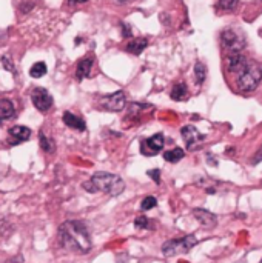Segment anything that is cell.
<instances>
[{
    "instance_id": "12",
    "label": "cell",
    "mask_w": 262,
    "mask_h": 263,
    "mask_svg": "<svg viewBox=\"0 0 262 263\" xmlns=\"http://www.w3.org/2000/svg\"><path fill=\"white\" fill-rule=\"evenodd\" d=\"M8 135H10L11 143L17 145V143L26 142V140L31 137V130L26 128V126L17 125V126H13V128L8 130Z\"/></svg>"
},
{
    "instance_id": "6",
    "label": "cell",
    "mask_w": 262,
    "mask_h": 263,
    "mask_svg": "<svg viewBox=\"0 0 262 263\" xmlns=\"http://www.w3.org/2000/svg\"><path fill=\"white\" fill-rule=\"evenodd\" d=\"M31 102H33L35 110H39L40 113L50 111L52 103H54L52 96H51L45 88H34V89H33V93H31Z\"/></svg>"
},
{
    "instance_id": "16",
    "label": "cell",
    "mask_w": 262,
    "mask_h": 263,
    "mask_svg": "<svg viewBox=\"0 0 262 263\" xmlns=\"http://www.w3.org/2000/svg\"><path fill=\"white\" fill-rule=\"evenodd\" d=\"M91 66H93V59H91V57L80 59L79 63H77L76 77H77L79 80H84L85 77H88L89 72H91Z\"/></svg>"
},
{
    "instance_id": "29",
    "label": "cell",
    "mask_w": 262,
    "mask_h": 263,
    "mask_svg": "<svg viewBox=\"0 0 262 263\" xmlns=\"http://www.w3.org/2000/svg\"><path fill=\"white\" fill-rule=\"evenodd\" d=\"M261 152H262V151H261ZM261 160H262V154H259V156H258V157H256L255 160H253V163H259Z\"/></svg>"
},
{
    "instance_id": "28",
    "label": "cell",
    "mask_w": 262,
    "mask_h": 263,
    "mask_svg": "<svg viewBox=\"0 0 262 263\" xmlns=\"http://www.w3.org/2000/svg\"><path fill=\"white\" fill-rule=\"evenodd\" d=\"M85 2H88V0H70L71 5H79V3H85Z\"/></svg>"
},
{
    "instance_id": "20",
    "label": "cell",
    "mask_w": 262,
    "mask_h": 263,
    "mask_svg": "<svg viewBox=\"0 0 262 263\" xmlns=\"http://www.w3.org/2000/svg\"><path fill=\"white\" fill-rule=\"evenodd\" d=\"M47 72H48V68L43 62H35L34 65L30 68V76L33 79H40L47 74Z\"/></svg>"
},
{
    "instance_id": "21",
    "label": "cell",
    "mask_w": 262,
    "mask_h": 263,
    "mask_svg": "<svg viewBox=\"0 0 262 263\" xmlns=\"http://www.w3.org/2000/svg\"><path fill=\"white\" fill-rule=\"evenodd\" d=\"M207 77V68L202 62H197L194 65V79H196V83L197 85H202L205 82Z\"/></svg>"
},
{
    "instance_id": "8",
    "label": "cell",
    "mask_w": 262,
    "mask_h": 263,
    "mask_svg": "<svg viewBox=\"0 0 262 263\" xmlns=\"http://www.w3.org/2000/svg\"><path fill=\"white\" fill-rule=\"evenodd\" d=\"M125 103H126V97H125L123 91H116L114 94L105 96L101 100L102 108H105L106 111H113V113L122 111L125 108Z\"/></svg>"
},
{
    "instance_id": "13",
    "label": "cell",
    "mask_w": 262,
    "mask_h": 263,
    "mask_svg": "<svg viewBox=\"0 0 262 263\" xmlns=\"http://www.w3.org/2000/svg\"><path fill=\"white\" fill-rule=\"evenodd\" d=\"M63 123H65L68 128L71 130H76V131H85L87 130V123L84 122V119H80L79 115L73 114V113H63Z\"/></svg>"
},
{
    "instance_id": "7",
    "label": "cell",
    "mask_w": 262,
    "mask_h": 263,
    "mask_svg": "<svg viewBox=\"0 0 262 263\" xmlns=\"http://www.w3.org/2000/svg\"><path fill=\"white\" fill-rule=\"evenodd\" d=\"M164 145H165L164 134L157 132V134L151 135V137L140 142V152L143 154V156H156L157 152L162 151Z\"/></svg>"
},
{
    "instance_id": "23",
    "label": "cell",
    "mask_w": 262,
    "mask_h": 263,
    "mask_svg": "<svg viewBox=\"0 0 262 263\" xmlns=\"http://www.w3.org/2000/svg\"><path fill=\"white\" fill-rule=\"evenodd\" d=\"M238 3L239 0H218V8L222 11H233Z\"/></svg>"
},
{
    "instance_id": "27",
    "label": "cell",
    "mask_w": 262,
    "mask_h": 263,
    "mask_svg": "<svg viewBox=\"0 0 262 263\" xmlns=\"http://www.w3.org/2000/svg\"><path fill=\"white\" fill-rule=\"evenodd\" d=\"M122 33L125 37H131V31H130V26L126 23H122Z\"/></svg>"
},
{
    "instance_id": "25",
    "label": "cell",
    "mask_w": 262,
    "mask_h": 263,
    "mask_svg": "<svg viewBox=\"0 0 262 263\" xmlns=\"http://www.w3.org/2000/svg\"><path fill=\"white\" fill-rule=\"evenodd\" d=\"M2 65L5 66V69L11 71V74H16V66H14V63H11L10 57L3 56V57H2Z\"/></svg>"
},
{
    "instance_id": "26",
    "label": "cell",
    "mask_w": 262,
    "mask_h": 263,
    "mask_svg": "<svg viewBox=\"0 0 262 263\" xmlns=\"http://www.w3.org/2000/svg\"><path fill=\"white\" fill-rule=\"evenodd\" d=\"M147 174H148V177L153 179V182H155L156 185L160 183V169H150Z\"/></svg>"
},
{
    "instance_id": "15",
    "label": "cell",
    "mask_w": 262,
    "mask_h": 263,
    "mask_svg": "<svg viewBox=\"0 0 262 263\" xmlns=\"http://www.w3.org/2000/svg\"><path fill=\"white\" fill-rule=\"evenodd\" d=\"M14 113H16L14 103L11 100H8V99H2L0 100V123L10 120L14 115Z\"/></svg>"
},
{
    "instance_id": "5",
    "label": "cell",
    "mask_w": 262,
    "mask_h": 263,
    "mask_svg": "<svg viewBox=\"0 0 262 263\" xmlns=\"http://www.w3.org/2000/svg\"><path fill=\"white\" fill-rule=\"evenodd\" d=\"M221 43L222 47L228 51V54L242 52L244 47H245V37L231 28H227L221 34Z\"/></svg>"
},
{
    "instance_id": "31",
    "label": "cell",
    "mask_w": 262,
    "mask_h": 263,
    "mask_svg": "<svg viewBox=\"0 0 262 263\" xmlns=\"http://www.w3.org/2000/svg\"><path fill=\"white\" fill-rule=\"evenodd\" d=\"M261 2H262V0H261Z\"/></svg>"
},
{
    "instance_id": "1",
    "label": "cell",
    "mask_w": 262,
    "mask_h": 263,
    "mask_svg": "<svg viewBox=\"0 0 262 263\" xmlns=\"http://www.w3.org/2000/svg\"><path fill=\"white\" fill-rule=\"evenodd\" d=\"M59 239L63 248L76 254H88L93 247L87 225L80 220L63 222L59 228Z\"/></svg>"
},
{
    "instance_id": "3",
    "label": "cell",
    "mask_w": 262,
    "mask_h": 263,
    "mask_svg": "<svg viewBox=\"0 0 262 263\" xmlns=\"http://www.w3.org/2000/svg\"><path fill=\"white\" fill-rule=\"evenodd\" d=\"M262 80V69L259 68V65L256 63H250L244 68L238 77H236V85L238 89L242 93H251L259 86Z\"/></svg>"
},
{
    "instance_id": "2",
    "label": "cell",
    "mask_w": 262,
    "mask_h": 263,
    "mask_svg": "<svg viewBox=\"0 0 262 263\" xmlns=\"http://www.w3.org/2000/svg\"><path fill=\"white\" fill-rule=\"evenodd\" d=\"M82 186L88 193H99V191H101L104 194L116 197V196H119V194L123 193L125 182L119 176L111 174V172L101 171V172H96V174H93L88 182L82 183Z\"/></svg>"
},
{
    "instance_id": "19",
    "label": "cell",
    "mask_w": 262,
    "mask_h": 263,
    "mask_svg": "<svg viewBox=\"0 0 262 263\" xmlns=\"http://www.w3.org/2000/svg\"><path fill=\"white\" fill-rule=\"evenodd\" d=\"M185 156V152L182 148H175V149H170L164 152V159L170 163H177L179 160H182Z\"/></svg>"
},
{
    "instance_id": "30",
    "label": "cell",
    "mask_w": 262,
    "mask_h": 263,
    "mask_svg": "<svg viewBox=\"0 0 262 263\" xmlns=\"http://www.w3.org/2000/svg\"><path fill=\"white\" fill-rule=\"evenodd\" d=\"M259 263H262V260H261V262H259Z\"/></svg>"
},
{
    "instance_id": "11",
    "label": "cell",
    "mask_w": 262,
    "mask_h": 263,
    "mask_svg": "<svg viewBox=\"0 0 262 263\" xmlns=\"http://www.w3.org/2000/svg\"><path fill=\"white\" fill-rule=\"evenodd\" d=\"M193 215L202 226H205V228H214L216 223H218V217L210 211L202 210V208H196V210H193Z\"/></svg>"
},
{
    "instance_id": "14",
    "label": "cell",
    "mask_w": 262,
    "mask_h": 263,
    "mask_svg": "<svg viewBox=\"0 0 262 263\" xmlns=\"http://www.w3.org/2000/svg\"><path fill=\"white\" fill-rule=\"evenodd\" d=\"M148 47V39L145 37H136L133 39L128 45H126V52L133 54V56H140V54L143 52V49H145Z\"/></svg>"
},
{
    "instance_id": "9",
    "label": "cell",
    "mask_w": 262,
    "mask_h": 263,
    "mask_svg": "<svg viewBox=\"0 0 262 263\" xmlns=\"http://www.w3.org/2000/svg\"><path fill=\"white\" fill-rule=\"evenodd\" d=\"M180 134H182V137H184V142H185V145H187V149H190V151L196 149V148L204 142V139H205V135L201 134V132L197 131L194 126H192V125L184 126V128L180 130Z\"/></svg>"
},
{
    "instance_id": "10",
    "label": "cell",
    "mask_w": 262,
    "mask_h": 263,
    "mask_svg": "<svg viewBox=\"0 0 262 263\" xmlns=\"http://www.w3.org/2000/svg\"><path fill=\"white\" fill-rule=\"evenodd\" d=\"M227 65H228V71L230 72L239 74V72L248 65V60L242 56V52H233V54H228Z\"/></svg>"
},
{
    "instance_id": "18",
    "label": "cell",
    "mask_w": 262,
    "mask_h": 263,
    "mask_svg": "<svg viewBox=\"0 0 262 263\" xmlns=\"http://www.w3.org/2000/svg\"><path fill=\"white\" fill-rule=\"evenodd\" d=\"M188 97V89H187V85L185 83H177L175 85L173 91H171V99L176 102H180V100H185Z\"/></svg>"
},
{
    "instance_id": "22",
    "label": "cell",
    "mask_w": 262,
    "mask_h": 263,
    "mask_svg": "<svg viewBox=\"0 0 262 263\" xmlns=\"http://www.w3.org/2000/svg\"><path fill=\"white\" fill-rule=\"evenodd\" d=\"M151 225H153V222L147 215H139V217H136V220H134V226L139 230H153Z\"/></svg>"
},
{
    "instance_id": "4",
    "label": "cell",
    "mask_w": 262,
    "mask_h": 263,
    "mask_svg": "<svg viewBox=\"0 0 262 263\" xmlns=\"http://www.w3.org/2000/svg\"><path fill=\"white\" fill-rule=\"evenodd\" d=\"M197 242L199 240H197L194 235H185V237L167 240L162 245V254H164L165 257H175L177 254H187L190 252V249L196 247Z\"/></svg>"
},
{
    "instance_id": "24",
    "label": "cell",
    "mask_w": 262,
    "mask_h": 263,
    "mask_svg": "<svg viewBox=\"0 0 262 263\" xmlns=\"http://www.w3.org/2000/svg\"><path fill=\"white\" fill-rule=\"evenodd\" d=\"M157 205V198L156 197H153V196H148V197H145L142 200V203H140V210L142 211H150V210H153Z\"/></svg>"
},
{
    "instance_id": "17",
    "label": "cell",
    "mask_w": 262,
    "mask_h": 263,
    "mask_svg": "<svg viewBox=\"0 0 262 263\" xmlns=\"http://www.w3.org/2000/svg\"><path fill=\"white\" fill-rule=\"evenodd\" d=\"M39 145H40V148H42L45 152H48V154H52L54 151H56V143H54L52 139L47 137L43 131L39 132Z\"/></svg>"
}]
</instances>
